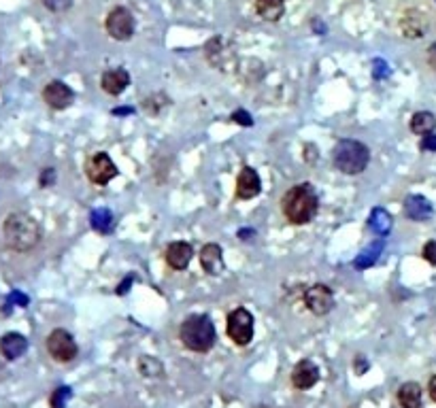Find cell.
<instances>
[{
    "mask_svg": "<svg viewBox=\"0 0 436 408\" xmlns=\"http://www.w3.org/2000/svg\"><path fill=\"white\" fill-rule=\"evenodd\" d=\"M100 85L106 94L111 96H120L122 92H126V87L130 85V75L124 68H111L106 70L100 79Z\"/></svg>",
    "mask_w": 436,
    "mask_h": 408,
    "instance_id": "15",
    "label": "cell"
},
{
    "mask_svg": "<svg viewBox=\"0 0 436 408\" xmlns=\"http://www.w3.org/2000/svg\"><path fill=\"white\" fill-rule=\"evenodd\" d=\"M54 181H56V171L54 168H45L41 173V179H39L41 187H49V185H54Z\"/></svg>",
    "mask_w": 436,
    "mask_h": 408,
    "instance_id": "29",
    "label": "cell"
},
{
    "mask_svg": "<svg viewBox=\"0 0 436 408\" xmlns=\"http://www.w3.org/2000/svg\"><path fill=\"white\" fill-rule=\"evenodd\" d=\"M26 349H28V340H26V336H22L18 332H9L0 338V351H3V355L7 359L22 357L26 353Z\"/></svg>",
    "mask_w": 436,
    "mask_h": 408,
    "instance_id": "18",
    "label": "cell"
},
{
    "mask_svg": "<svg viewBox=\"0 0 436 408\" xmlns=\"http://www.w3.org/2000/svg\"><path fill=\"white\" fill-rule=\"evenodd\" d=\"M85 173H87V179L96 185H106L111 179L118 177V166L113 164V160L108 158L104 152L100 154H94L87 164H85Z\"/></svg>",
    "mask_w": 436,
    "mask_h": 408,
    "instance_id": "8",
    "label": "cell"
},
{
    "mask_svg": "<svg viewBox=\"0 0 436 408\" xmlns=\"http://www.w3.org/2000/svg\"><path fill=\"white\" fill-rule=\"evenodd\" d=\"M262 192V179L258 175V171H254L251 166H245L237 179V198L241 200H251Z\"/></svg>",
    "mask_w": 436,
    "mask_h": 408,
    "instance_id": "12",
    "label": "cell"
},
{
    "mask_svg": "<svg viewBox=\"0 0 436 408\" xmlns=\"http://www.w3.org/2000/svg\"><path fill=\"white\" fill-rule=\"evenodd\" d=\"M92 228L100 234H106L113 230V217L106 209H96L92 213Z\"/></svg>",
    "mask_w": 436,
    "mask_h": 408,
    "instance_id": "22",
    "label": "cell"
},
{
    "mask_svg": "<svg viewBox=\"0 0 436 408\" xmlns=\"http://www.w3.org/2000/svg\"><path fill=\"white\" fill-rule=\"evenodd\" d=\"M43 100H45L51 109L62 111V109H66V106L73 104L75 92H73L64 81H49V83L45 85V89H43Z\"/></svg>",
    "mask_w": 436,
    "mask_h": 408,
    "instance_id": "11",
    "label": "cell"
},
{
    "mask_svg": "<svg viewBox=\"0 0 436 408\" xmlns=\"http://www.w3.org/2000/svg\"><path fill=\"white\" fill-rule=\"evenodd\" d=\"M200 266L206 275L211 277H217L220 272L224 270V257H222V247L215 245V242H208L202 247L200 251Z\"/></svg>",
    "mask_w": 436,
    "mask_h": 408,
    "instance_id": "14",
    "label": "cell"
},
{
    "mask_svg": "<svg viewBox=\"0 0 436 408\" xmlns=\"http://www.w3.org/2000/svg\"><path fill=\"white\" fill-rule=\"evenodd\" d=\"M68 400H70V389L68 387H60V389L54 391L49 402H51V408H64Z\"/></svg>",
    "mask_w": 436,
    "mask_h": 408,
    "instance_id": "26",
    "label": "cell"
},
{
    "mask_svg": "<svg viewBox=\"0 0 436 408\" xmlns=\"http://www.w3.org/2000/svg\"><path fill=\"white\" fill-rule=\"evenodd\" d=\"M434 209L430 204V200H425L423 196H409L404 200V215L411 221H428L432 217Z\"/></svg>",
    "mask_w": 436,
    "mask_h": 408,
    "instance_id": "16",
    "label": "cell"
},
{
    "mask_svg": "<svg viewBox=\"0 0 436 408\" xmlns=\"http://www.w3.org/2000/svg\"><path fill=\"white\" fill-rule=\"evenodd\" d=\"M106 32L116 41H128L135 35V18L126 7H116L106 16Z\"/></svg>",
    "mask_w": 436,
    "mask_h": 408,
    "instance_id": "7",
    "label": "cell"
},
{
    "mask_svg": "<svg viewBox=\"0 0 436 408\" xmlns=\"http://www.w3.org/2000/svg\"><path fill=\"white\" fill-rule=\"evenodd\" d=\"M43 5H45L49 11L62 13V11H66V9H70L73 0H43Z\"/></svg>",
    "mask_w": 436,
    "mask_h": 408,
    "instance_id": "27",
    "label": "cell"
},
{
    "mask_svg": "<svg viewBox=\"0 0 436 408\" xmlns=\"http://www.w3.org/2000/svg\"><path fill=\"white\" fill-rule=\"evenodd\" d=\"M192 255L194 251H192V245L187 242H173L166 249V261L175 270H185L192 261Z\"/></svg>",
    "mask_w": 436,
    "mask_h": 408,
    "instance_id": "17",
    "label": "cell"
},
{
    "mask_svg": "<svg viewBox=\"0 0 436 408\" xmlns=\"http://www.w3.org/2000/svg\"><path fill=\"white\" fill-rule=\"evenodd\" d=\"M332 162L345 175H360L362 171H366V166L370 162V152L360 141L345 139V141H339L335 145Z\"/></svg>",
    "mask_w": 436,
    "mask_h": 408,
    "instance_id": "4",
    "label": "cell"
},
{
    "mask_svg": "<svg viewBox=\"0 0 436 408\" xmlns=\"http://www.w3.org/2000/svg\"><path fill=\"white\" fill-rule=\"evenodd\" d=\"M398 404L402 408H419L421 406V387L417 383H404L398 389Z\"/></svg>",
    "mask_w": 436,
    "mask_h": 408,
    "instance_id": "20",
    "label": "cell"
},
{
    "mask_svg": "<svg viewBox=\"0 0 436 408\" xmlns=\"http://www.w3.org/2000/svg\"><path fill=\"white\" fill-rule=\"evenodd\" d=\"M381 249H383V242L379 240V242H375L373 247H368V249H364L358 257H356V268H368V266H373L375 261H377V257H379V253H381Z\"/></svg>",
    "mask_w": 436,
    "mask_h": 408,
    "instance_id": "24",
    "label": "cell"
},
{
    "mask_svg": "<svg viewBox=\"0 0 436 408\" xmlns=\"http://www.w3.org/2000/svg\"><path fill=\"white\" fill-rule=\"evenodd\" d=\"M317 381H319V370H317V366H315L311 359H302V361H298V364L294 366V370H292V385H294L296 389L306 391V389H311Z\"/></svg>",
    "mask_w": 436,
    "mask_h": 408,
    "instance_id": "13",
    "label": "cell"
},
{
    "mask_svg": "<svg viewBox=\"0 0 436 408\" xmlns=\"http://www.w3.org/2000/svg\"><path fill=\"white\" fill-rule=\"evenodd\" d=\"M317 194L311 183H298L292 190H287L281 198V211L285 219L294 225L311 223L317 215Z\"/></svg>",
    "mask_w": 436,
    "mask_h": 408,
    "instance_id": "1",
    "label": "cell"
},
{
    "mask_svg": "<svg viewBox=\"0 0 436 408\" xmlns=\"http://www.w3.org/2000/svg\"><path fill=\"white\" fill-rule=\"evenodd\" d=\"M226 332L239 347H247L254 340V315L247 309H235L228 315Z\"/></svg>",
    "mask_w": 436,
    "mask_h": 408,
    "instance_id": "5",
    "label": "cell"
},
{
    "mask_svg": "<svg viewBox=\"0 0 436 408\" xmlns=\"http://www.w3.org/2000/svg\"><path fill=\"white\" fill-rule=\"evenodd\" d=\"M5 240L13 251H30L41 240V225L28 213H11L5 221Z\"/></svg>",
    "mask_w": 436,
    "mask_h": 408,
    "instance_id": "2",
    "label": "cell"
},
{
    "mask_svg": "<svg viewBox=\"0 0 436 408\" xmlns=\"http://www.w3.org/2000/svg\"><path fill=\"white\" fill-rule=\"evenodd\" d=\"M423 152H436V134H425L423 136V141H421V145H419Z\"/></svg>",
    "mask_w": 436,
    "mask_h": 408,
    "instance_id": "30",
    "label": "cell"
},
{
    "mask_svg": "<svg viewBox=\"0 0 436 408\" xmlns=\"http://www.w3.org/2000/svg\"><path fill=\"white\" fill-rule=\"evenodd\" d=\"M215 326L206 315H192L179 328V340L194 353H206L215 345Z\"/></svg>",
    "mask_w": 436,
    "mask_h": 408,
    "instance_id": "3",
    "label": "cell"
},
{
    "mask_svg": "<svg viewBox=\"0 0 436 408\" xmlns=\"http://www.w3.org/2000/svg\"><path fill=\"white\" fill-rule=\"evenodd\" d=\"M232 121H237V123H241V125H251V123H254V119H251L249 113H245V111H235V113H232Z\"/></svg>",
    "mask_w": 436,
    "mask_h": 408,
    "instance_id": "31",
    "label": "cell"
},
{
    "mask_svg": "<svg viewBox=\"0 0 436 408\" xmlns=\"http://www.w3.org/2000/svg\"><path fill=\"white\" fill-rule=\"evenodd\" d=\"M421 255H423V259H425L428 264L436 266V240L425 242V245H423V249H421Z\"/></svg>",
    "mask_w": 436,
    "mask_h": 408,
    "instance_id": "28",
    "label": "cell"
},
{
    "mask_svg": "<svg viewBox=\"0 0 436 408\" xmlns=\"http://www.w3.org/2000/svg\"><path fill=\"white\" fill-rule=\"evenodd\" d=\"M370 228H373L377 234L385 236V234L392 230V217H390V213H385L383 209H375L373 215H370Z\"/></svg>",
    "mask_w": 436,
    "mask_h": 408,
    "instance_id": "23",
    "label": "cell"
},
{
    "mask_svg": "<svg viewBox=\"0 0 436 408\" xmlns=\"http://www.w3.org/2000/svg\"><path fill=\"white\" fill-rule=\"evenodd\" d=\"M47 351H49V355L56 359V361H62V364H66V361H73L75 357H77V342H75V338H73V334L70 332H66V330H54L49 336H47Z\"/></svg>",
    "mask_w": 436,
    "mask_h": 408,
    "instance_id": "6",
    "label": "cell"
},
{
    "mask_svg": "<svg viewBox=\"0 0 436 408\" xmlns=\"http://www.w3.org/2000/svg\"><path fill=\"white\" fill-rule=\"evenodd\" d=\"M428 64H430V68H434L436 70V43H432L430 47H428Z\"/></svg>",
    "mask_w": 436,
    "mask_h": 408,
    "instance_id": "32",
    "label": "cell"
},
{
    "mask_svg": "<svg viewBox=\"0 0 436 408\" xmlns=\"http://www.w3.org/2000/svg\"><path fill=\"white\" fill-rule=\"evenodd\" d=\"M434 128H436V117L430 111H417L411 117V130L419 136H425V134L434 132Z\"/></svg>",
    "mask_w": 436,
    "mask_h": 408,
    "instance_id": "21",
    "label": "cell"
},
{
    "mask_svg": "<svg viewBox=\"0 0 436 408\" xmlns=\"http://www.w3.org/2000/svg\"><path fill=\"white\" fill-rule=\"evenodd\" d=\"M130 283H132V277H128V279H126V281H124L118 290H116V292H118V294H126V292H128V288H130Z\"/></svg>",
    "mask_w": 436,
    "mask_h": 408,
    "instance_id": "34",
    "label": "cell"
},
{
    "mask_svg": "<svg viewBox=\"0 0 436 408\" xmlns=\"http://www.w3.org/2000/svg\"><path fill=\"white\" fill-rule=\"evenodd\" d=\"M139 370L143 376H160L162 374V364L156 359V357H141L139 361Z\"/></svg>",
    "mask_w": 436,
    "mask_h": 408,
    "instance_id": "25",
    "label": "cell"
},
{
    "mask_svg": "<svg viewBox=\"0 0 436 408\" xmlns=\"http://www.w3.org/2000/svg\"><path fill=\"white\" fill-rule=\"evenodd\" d=\"M304 304L313 315H328L335 309V294L328 285H313L304 292Z\"/></svg>",
    "mask_w": 436,
    "mask_h": 408,
    "instance_id": "9",
    "label": "cell"
},
{
    "mask_svg": "<svg viewBox=\"0 0 436 408\" xmlns=\"http://www.w3.org/2000/svg\"><path fill=\"white\" fill-rule=\"evenodd\" d=\"M428 393H430V397L436 402V374L430 378V383H428Z\"/></svg>",
    "mask_w": 436,
    "mask_h": 408,
    "instance_id": "33",
    "label": "cell"
},
{
    "mask_svg": "<svg viewBox=\"0 0 436 408\" xmlns=\"http://www.w3.org/2000/svg\"><path fill=\"white\" fill-rule=\"evenodd\" d=\"M428 26H430V20L419 9H409L400 18V32L406 39H421L428 32Z\"/></svg>",
    "mask_w": 436,
    "mask_h": 408,
    "instance_id": "10",
    "label": "cell"
},
{
    "mask_svg": "<svg viewBox=\"0 0 436 408\" xmlns=\"http://www.w3.org/2000/svg\"><path fill=\"white\" fill-rule=\"evenodd\" d=\"M256 11L266 22H279L285 13L283 0H256Z\"/></svg>",
    "mask_w": 436,
    "mask_h": 408,
    "instance_id": "19",
    "label": "cell"
}]
</instances>
